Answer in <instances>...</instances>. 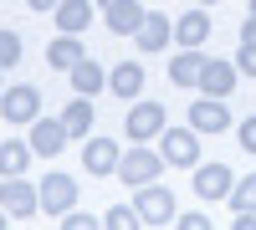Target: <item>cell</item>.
<instances>
[{"instance_id":"cell-1","label":"cell","mask_w":256,"mask_h":230,"mask_svg":"<svg viewBox=\"0 0 256 230\" xmlns=\"http://www.w3.org/2000/svg\"><path fill=\"white\" fill-rule=\"evenodd\" d=\"M159 174H164V154H154L148 143H134V149L118 159V179L134 184V190H138V184H154Z\"/></svg>"},{"instance_id":"cell-2","label":"cell","mask_w":256,"mask_h":230,"mask_svg":"<svg viewBox=\"0 0 256 230\" xmlns=\"http://www.w3.org/2000/svg\"><path fill=\"white\" fill-rule=\"evenodd\" d=\"M159 154H164V164H174V169H195L200 164V133L195 128H164L159 133Z\"/></svg>"},{"instance_id":"cell-3","label":"cell","mask_w":256,"mask_h":230,"mask_svg":"<svg viewBox=\"0 0 256 230\" xmlns=\"http://www.w3.org/2000/svg\"><path fill=\"white\" fill-rule=\"evenodd\" d=\"M134 210H138L144 225H174V195H169L164 184H138Z\"/></svg>"},{"instance_id":"cell-4","label":"cell","mask_w":256,"mask_h":230,"mask_svg":"<svg viewBox=\"0 0 256 230\" xmlns=\"http://www.w3.org/2000/svg\"><path fill=\"white\" fill-rule=\"evenodd\" d=\"M0 205H6L16 220H31L41 210V190H31L26 174H10V179H0Z\"/></svg>"},{"instance_id":"cell-5","label":"cell","mask_w":256,"mask_h":230,"mask_svg":"<svg viewBox=\"0 0 256 230\" xmlns=\"http://www.w3.org/2000/svg\"><path fill=\"white\" fill-rule=\"evenodd\" d=\"M190 128L195 133H226L230 128V108H226V97H195L190 102Z\"/></svg>"},{"instance_id":"cell-6","label":"cell","mask_w":256,"mask_h":230,"mask_svg":"<svg viewBox=\"0 0 256 230\" xmlns=\"http://www.w3.org/2000/svg\"><path fill=\"white\" fill-rule=\"evenodd\" d=\"M123 133L134 138V143L159 138V133H164V108H159V102H134L128 118H123Z\"/></svg>"},{"instance_id":"cell-7","label":"cell","mask_w":256,"mask_h":230,"mask_svg":"<svg viewBox=\"0 0 256 230\" xmlns=\"http://www.w3.org/2000/svg\"><path fill=\"white\" fill-rule=\"evenodd\" d=\"M0 113H6V123H36L41 118V92L31 82H20V87L0 92Z\"/></svg>"},{"instance_id":"cell-8","label":"cell","mask_w":256,"mask_h":230,"mask_svg":"<svg viewBox=\"0 0 256 230\" xmlns=\"http://www.w3.org/2000/svg\"><path fill=\"white\" fill-rule=\"evenodd\" d=\"M236 77H241L236 61H226V56H205L200 92H205V97H230V92H236Z\"/></svg>"},{"instance_id":"cell-9","label":"cell","mask_w":256,"mask_h":230,"mask_svg":"<svg viewBox=\"0 0 256 230\" xmlns=\"http://www.w3.org/2000/svg\"><path fill=\"white\" fill-rule=\"evenodd\" d=\"M118 143L113 138H88L82 143V169H88L92 179H108V174H118Z\"/></svg>"},{"instance_id":"cell-10","label":"cell","mask_w":256,"mask_h":230,"mask_svg":"<svg viewBox=\"0 0 256 230\" xmlns=\"http://www.w3.org/2000/svg\"><path fill=\"white\" fill-rule=\"evenodd\" d=\"M134 41H138V51H144V56H154V51H164L169 41H174V20H169L164 10H148V15H144V26L134 31Z\"/></svg>"},{"instance_id":"cell-11","label":"cell","mask_w":256,"mask_h":230,"mask_svg":"<svg viewBox=\"0 0 256 230\" xmlns=\"http://www.w3.org/2000/svg\"><path fill=\"white\" fill-rule=\"evenodd\" d=\"M77 205V179H67V174H46L41 179V210L46 215H67Z\"/></svg>"},{"instance_id":"cell-12","label":"cell","mask_w":256,"mask_h":230,"mask_svg":"<svg viewBox=\"0 0 256 230\" xmlns=\"http://www.w3.org/2000/svg\"><path fill=\"white\" fill-rule=\"evenodd\" d=\"M230 184H236V174L226 164H195V195L200 200H226Z\"/></svg>"},{"instance_id":"cell-13","label":"cell","mask_w":256,"mask_h":230,"mask_svg":"<svg viewBox=\"0 0 256 230\" xmlns=\"http://www.w3.org/2000/svg\"><path fill=\"white\" fill-rule=\"evenodd\" d=\"M200 72H205L200 46H184L180 56H169V82H174V87H200Z\"/></svg>"},{"instance_id":"cell-14","label":"cell","mask_w":256,"mask_h":230,"mask_svg":"<svg viewBox=\"0 0 256 230\" xmlns=\"http://www.w3.org/2000/svg\"><path fill=\"white\" fill-rule=\"evenodd\" d=\"M31 149L46 154V159L67 149V128H62V118H36L31 123Z\"/></svg>"},{"instance_id":"cell-15","label":"cell","mask_w":256,"mask_h":230,"mask_svg":"<svg viewBox=\"0 0 256 230\" xmlns=\"http://www.w3.org/2000/svg\"><path fill=\"white\" fill-rule=\"evenodd\" d=\"M144 5H138V0H118V5H108V10H102V20H108V31L113 36H134L138 26H144Z\"/></svg>"},{"instance_id":"cell-16","label":"cell","mask_w":256,"mask_h":230,"mask_svg":"<svg viewBox=\"0 0 256 230\" xmlns=\"http://www.w3.org/2000/svg\"><path fill=\"white\" fill-rule=\"evenodd\" d=\"M88 26H92V0H62V5H56V31L82 36Z\"/></svg>"},{"instance_id":"cell-17","label":"cell","mask_w":256,"mask_h":230,"mask_svg":"<svg viewBox=\"0 0 256 230\" xmlns=\"http://www.w3.org/2000/svg\"><path fill=\"white\" fill-rule=\"evenodd\" d=\"M62 128H67V138H88L92 133V97H72L67 108H62Z\"/></svg>"},{"instance_id":"cell-18","label":"cell","mask_w":256,"mask_h":230,"mask_svg":"<svg viewBox=\"0 0 256 230\" xmlns=\"http://www.w3.org/2000/svg\"><path fill=\"white\" fill-rule=\"evenodd\" d=\"M67 77H72V92H82V97H98L102 87H108V72H102L92 56H82V61H77V67H72Z\"/></svg>"},{"instance_id":"cell-19","label":"cell","mask_w":256,"mask_h":230,"mask_svg":"<svg viewBox=\"0 0 256 230\" xmlns=\"http://www.w3.org/2000/svg\"><path fill=\"white\" fill-rule=\"evenodd\" d=\"M108 92L113 97H138L144 92V67L138 61H118V67L108 72Z\"/></svg>"},{"instance_id":"cell-20","label":"cell","mask_w":256,"mask_h":230,"mask_svg":"<svg viewBox=\"0 0 256 230\" xmlns=\"http://www.w3.org/2000/svg\"><path fill=\"white\" fill-rule=\"evenodd\" d=\"M31 138H6L0 143V179H10V174H26V164H31Z\"/></svg>"},{"instance_id":"cell-21","label":"cell","mask_w":256,"mask_h":230,"mask_svg":"<svg viewBox=\"0 0 256 230\" xmlns=\"http://www.w3.org/2000/svg\"><path fill=\"white\" fill-rule=\"evenodd\" d=\"M82 56H88V51H82V41L62 31V36L52 41V46H46V67H56V72H72V67H77Z\"/></svg>"},{"instance_id":"cell-22","label":"cell","mask_w":256,"mask_h":230,"mask_svg":"<svg viewBox=\"0 0 256 230\" xmlns=\"http://www.w3.org/2000/svg\"><path fill=\"white\" fill-rule=\"evenodd\" d=\"M205 36H210V15L205 10H184L174 20V41L180 46H205Z\"/></svg>"},{"instance_id":"cell-23","label":"cell","mask_w":256,"mask_h":230,"mask_svg":"<svg viewBox=\"0 0 256 230\" xmlns=\"http://www.w3.org/2000/svg\"><path fill=\"white\" fill-rule=\"evenodd\" d=\"M230 210H256V174H246V179H236L230 184Z\"/></svg>"},{"instance_id":"cell-24","label":"cell","mask_w":256,"mask_h":230,"mask_svg":"<svg viewBox=\"0 0 256 230\" xmlns=\"http://www.w3.org/2000/svg\"><path fill=\"white\" fill-rule=\"evenodd\" d=\"M102 225H108V230H134V225H144V220H138L134 205H113V210L102 215Z\"/></svg>"},{"instance_id":"cell-25","label":"cell","mask_w":256,"mask_h":230,"mask_svg":"<svg viewBox=\"0 0 256 230\" xmlns=\"http://www.w3.org/2000/svg\"><path fill=\"white\" fill-rule=\"evenodd\" d=\"M16 61H20V36L0 31V67H16Z\"/></svg>"},{"instance_id":"cell-26","label":"cell","mask_w":256,"mask_h":230,"mask_svg":"<svg viewBox=\"0 0 256 230\" xmlns=\"http://www.w3.org/2000/svg\"><path fill=\"white\" fill-rule=\"evenodd\" d=\"M92 225H102V220H92V215H82L77 205H72L67 215H62V230H92Z\"/></svg>"},{"instance_id":"cell-27","label":"cell","mask_w":256,"mask_h":230,"mask_svg":"<svg viewBox=\"0 0 256 230\" xmlns=\"http://www.w3.org/2000/svg\"><path fill=\"white\" fill-rule=\"evenodd\" d=\"M236 67H241V77H256V41H241V51H236Z\"/></svg>"},{"instance_id":"cell-28","label":"cell","mask_w":256,"mask_h":230,"mask_svg":"<svg viewBox=\"0 0 256 230\" xmlns=\"http://www.w3.org/2000/svg\"><path fill=\"white\" fill-rule=\"evenodd\" d=\"M236 138H241V149H246V154H256V118H241Z\"/></svg>"},{"instance_id":"cell-29","label":"cell","mask_w":256,"mask_h":230,"mask_svg":"<svg viewBox=\"0 0 256 230\" xmlns=\"http://www.w3.org/2000/svg\"><path fill=\"white\" fill-rule=\"evenodd\" d=\"M174 230H210V220L190 210V215H174Z\"/></svg>"},{"instance_id":"cell-30","label":"cell","mask_w":256,"mask_h":230,"mask_svg":"<svg viewBox=\"0 0 256 230\" xmlns=\"http://www.w3.org/2000/svg\"><path fill=\"white\" fill-rule=\"evenodd\" d=\"M241 41H256V15H246V20H241Z\"/></svg>"},{"instance_id":"cell-31","label":"cell","mask_w":256,"mask_h":230,"mask_svg":"<svg viewBox=\"0 0 256 230\" xmlns=\"http://www.w3.org/2000/svg\"><path fill=\"white\" fill-rule=\"evenodd\" d=\"M26 5H31V10H56L62 0H26Z\"/></svg>"},{"instance_id":"cell-32","label":"cell","mask_w":256,"mask_h":230,"mask_svg":"<svg viewBox=\"0 0 256 230\" xmlns=\"http://www.w3.org/2000/svg\"><path fill=\"white\" fill-rule=\"evenodd\" d=\"M6 215H10V210H6V205H0V230H6V225H10V220H6Z\"/></svg>"},{"instance_id":"cell-33","label":"cell","mask_w":256,"mask_h":230,"mask_svg":"<svg viewBox=\"0 0 256 230\" xmlns=\"http://www.w3.org/2000/svg\"><path fill=\"white\" fill-rule=\"evenodd\" d=\"M98 5H102V10H108V5H118V0H98Z\"/></svg>"},{"instance_id":"cell-34","label":"cell","mask_w":256,"mask_h":230,"mask_svg":"<svg viewBox=\"0 0 256 230\" xmlns=\"http://www.w3.org/2000/svg\"><path fill=\"white\" fill-rule=\"evenodd\" d=\"M200 5H216V0H200Z\"/></svg>"},{"instance_id":"cell-35","label":"cell","mask_w":256,"mask_h":230,"mask_svg":"<svg viewBox=\"0 0 256 230\" xmlns=\"http://www.w3.org/2000/svg\"><path fill=\"white\" fill-rule=\"evenodd\" d=\"M251 15H256V0H251Z\"/></svg>"},{"instance_id":"cell-36","label":"cell","mask_w":256,"mask_h":230,"mask_svg":"<svg viewBox=\"0 0 256 230\" xmlns=\"http://www.w3.org/2000/svg\"><path fill=\"white\" fill-rule=\"evenodd\" d=\"M0 72H6V67H0Z\"/></svg>"}]
</instances>
